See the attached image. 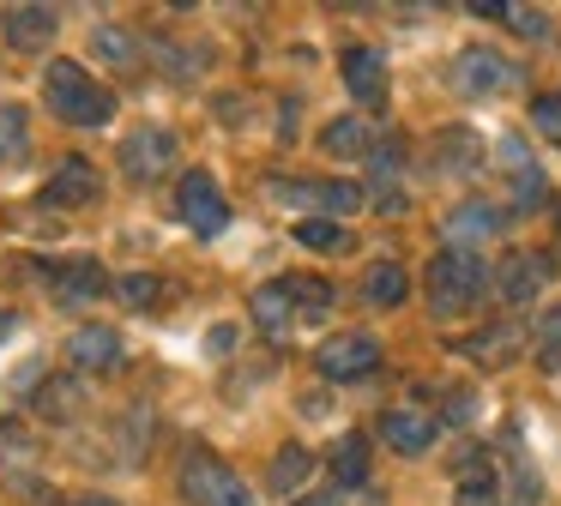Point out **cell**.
Wrapping results in <instances>:
<instances>
[{
	"label": "cell",
	"mask_w": 561,
	"mask_h": 506,
	"mask_svg": "<svg viewBox=\"0 0 561 506\" xmlns=\"http://www.w3.org/2000/svg\"><path fill=\"white\" fill-rule=\"evenodd\" d=\"M43 108H49L61 127H110L115 120V91L91 79L85 60L55 55L49 67H43Z\"/></svg>",
	"instance_id": "1"
},
{
	"label": "cell",
	"mask_w": 561,
	"mask_h": 506,
	"mask_svg": "<svg viewBox=\"0 0 561 506\" xmlns=\"http://www.w3.org/2000/svg\"><path fill=\"white\" fill-rule=\"evenodd\" d=\"M423 284H428L435 320H465V313H477V301L495 289V272H489V260L471 248H440L435 260H428Z\"/></svg>",
	"instance_id": "2"
},
{
	"label": "cell",
	"mask_w": 561,
	"mask_h": 506,
	"mask_svg": "<svg viewBox=\"0 0 561 506\" xmlns=\"http://www.w3.org/2000/svg\"><path fill=\"white\" fill-rule=\"evenodd\" d=\"M266 199L284 205V211H302V217H351L363 211L368 193L356 181H302V175H266Z\"/></svg>",
	"instance_id": "3"
},
{
	"label": "cell",
	"mask_w": 561,
	"mask_h": 506,
	"mask_svg": "<svg viewBox=\"0 0 561 506\" xmlns=\"http://www.w3.org/2000/svg\"><path fill=\"white\" fill-rule=\"evenodd\" d=\"M182 501L187 506H254V488L242 482V470L224 464L218 452H206V446H194V452L182 458Z\"/></svg>",
	"instance_id": "4"
},
{
	"label": "cell",
	"mask_w": 561,
	"mask_h": 506,
	"mask_svg": "<svg viewBox=\"0 0 561 506\" xmlns=\"http://www.w3.org/2000/svg\"><path fill=\"white\" fill-rule=\"evenodd\" d=\"M175 211H182V223L194 229V235H224V229H230V199H224L211 169H187V175L175 181Z\"/></svg>",
	"instance_id": "5"
},
{
	"label": "cell",
	"mask_w": 561,
	"mask_h": 506,
	"mask_svg": "<svg viewBox=\"0 0 561 506\" xmlns=\"http://www.w3.org/2000/svg\"><path fill=\"white\" fill-rule=\"evenodd\" d=\"M170 163H182V139H175V127H163V120H146V127H134L122 139L127 181H158V175H170Z\"/></svg>",
	"instance_id": "6"
},
{
	"label": "cell",
	"mask_w": 561,
	"mask_h": 506,
	"mask_svg": "<svg viewBox=\"0 0 561 506\" xmlns=\"http://www.w3.org/2000/svg\"><path fill=\"white\" fill-rule=\"evenodd\" d=\"M98 199H103V169L79 151H67L61 163L49 169V181H43V205H49V211H85V205H98Z\"/></svg>",
	"instance_id": "7"
},
{
	"label": "cell",
	"mask_w": 561,
	"mask_h": 506,
	"mask_svg": "<svg viewBox=\"0 0 561 506\" xmlns=\"http://www.w3.org/2000/svg\"><path fill=\"white\" fill-rule=\"evenodd\" d=\"M43 284H49V296L61 301V308H98L103 289H110V272H103L98 260H85V253H73V260L43 265Z\"/></svg>",
	"instance_id": "8"
},
{
	"label": "cell",
	"mask_w": 561,
	"mask_h": 506,
	"mask_svg": "<svg viewBox=\"0 0 561 506\" xmlns=\"http://www.w3.org/2000/svg\"><path fill=\"white\" fill-rule=\"evenodd\" d=\"M549 277H556V260H549L543 248H519V253H507V260H501L495 296L507 301V308H531V301L549 289Z\"/></svg>",
	"instance_id": "9"
},
{
	"label": "cell",
	"mask_w": 561,
	"mask_h": 506,
	"mask_svg": "<svg viewBox=\"0 0 561 506\" xmlns=\"http://www.w3.org/2000/svg\"><path fill=\"white\" fill-rule=\"evenodd\" d=\"M314 368H320V380H368V373L380 368V337L375 332H339V337H327L320 344V356H314Z\"/></svg>",
	"instance_id": "10"
},
{
	"label": "cell",
	"mask_w": 561,
	"mask_h": 506,
	"mask_svg": "<svg viewBox=\"0 0 561 506\" xmlns=\"http://www.w3.org/2000/svg\"><path fill=\"white\" fill-rule=\"evenodd\" d=\"M447 84L459 96H495L513 84V60L501 55V48H459L447 67Z\"/></svg>",
	"instance_id": "11"
},
{
	"label": "cell",
	"mask_w": 561,
	"mask_h": 506,
	"mask_svg": "<svg viewBox=\"0 0 561 506\" xmlns=\"http://www.w3.org/2000/svg\"><path fill=\"white\" fill-rule=\"evenodd\" d=\"M507 205H495V199H465V205H453L447 217H440V235H447V248H483V241H495L501 229H507Z\"/></svg>",
	"instance_id": "12"
},
{
	"label": "cell",
	"mask_w": 561,
	"mask_h": 506,
	"mask_svg": "<svg viewBox=\"0 0 561 506\" xmlns=\"http://www.w3.org/2000/svg\"><path fill=\"white\" fill-rule=\"evenodd\" d=\"M67 361H73L79 373H122L127 368V344H122L115 325L85 320V325H73V337H67Z\"/></svg>",
	"instance_id": "13"
},
{
	"label": "cell",
	"mask_w": 561,
	"mask_h": 506,
	"mask_svg": "<svg viewBox=\"0 0 561 506\" xmlns=\"http://www.w3.org/2000/svg\"><path fill=\"white\" fill-rule=\"evenodd\" d=\"M453 501L459 506H501V470L483 446H459L453 452Z\"/></svg>",
	"instance_id": "14"
},
{
	"label": "cell",
	"mask_w": 561,
	"mask_h": 506,
	"mask_svg": "<svg viewBox=\"0 0 561 506\" xmlns=\"http://www.w3.org/2000/svg\"><path fill=\"white\" fill-rule=\"evenodd\" d=\"M339 79H344V91H351V103H363V108L387 103V55H380V48L351 43L339 55Z\"/></svg>",
	"instance_id": "15"
},
{
	"label": "cell",
	"mask_w": 561,
	"mask_h": 506,
	"mask_svg": "<svg viewBox=\"0 0 561 506\" xmlns=\"http://www.w3.org/2000/svg\"><path fill=\"white\" fill-rule=\"evenodd\" d=\"M380 440L399 458H423L428 446L440 440V422L423 416V410H411V404H392V410H380Z\"/></svg>",
	"instance_id": "16"
},
{
	"label": "cell",
	"mask_w": 561,
	"mask_h": 506,
	"mask_svg": "<svg viewBox=\"0 0 561 506\" xmlns=\"http://www.w3.org/2000/svg\"><path fill=\"white\" fill-rule=\"evenodd\" d=\"M55 31H61V12L55 7H7L0 12V36L19 48V55H43V48L55 43Z\"/></svg>",
	"instance_id": "17"
},
{
	"label": "cell",
	"mask_w": 561,
	"mask_h": 506,
	"mask_svg": "<svg viewBox=\"0 0 561 506\" xmlns=\"http://www.w3.org/2000/svg\"><path fill=\"white\" fill-rule=\"evenodd\" d=\"M495 151H501V169H507V181H513V211L543 205L549 199V181H543V169H537V157L525 151V139H513V133H507Z\"/></svg>",
	"instance_id": "18"
},
{
	"label": "cell",
	"mask_w": 561,
	"mask_h": 506,
	"mask_svg": "<svg viewBox=\"0 0 561 506\" xmlns=\"http://www.w3.org/2000/svg\"><path fill=\"white\" fill-rule=\"evenodd\" d=\"M248 313H254V325L272 337V344H284V337L296 332V301H290V289H284V277L260 284L254 296H248Z\"/></svg>",
	"instance_id": "19"
},
{
	"label": "cell",
	"mask_w": 561,
	"mask_h": 506,
	"mask_svg": "<svg viewBox=\"0 0 561 506\" xmlns=\"http://www.w3.org/2000/svg\"><path fill=\"white\" fill-rule=\"evenodd\" d=\"M91 48H98V60L115 67V72L146 67V36H139L134 24H98V31H91Z\"/></svg>",
	"instance_id": "20"
},
{
	"label": "cell",
	"mask_w": 561,
	"mask_h": 506,
	"mask_svg": "<svg viewBox=\"0 0 561 506\" xmlns=\"http://www.w3.org/2000/svg\"><path fill=\"white\" fill-rule=\"evenodd\" d=\"M404 296H411V272H404L399 260H375L363 272V301L368 308H404Z\"/></svg>",
	"instance_id": "21"
},
{
	"label": "cell",
	"mask_w": 561,
	"mask_h": 506,
	"mask_svg": "<svg viewBox=\"0 0 561 506\" xmlns=\"http://www.w3.org/2000/svg\"><path fill=\"white\" fill-rule=\"evenodd\" d=\"M525 344V332L519 325H489V332H477V337H465L459 344V356H471V361H483V368H501V361H513V349Z\"/></svg>",
	"instance_id": "22"
},
{
	"label": "cell",
	"mask_w": 561,
	"mask_h": 506,
	"mask_svg": "<svg viewBox=\"0 0 561 506\" xmlns=\"http://www.w3.org/2000/svg\"><path fill=\"white\" fill-rule=\"evenodd\" d=\"M308 476H314V452H308V446L290 440V446H278V452H272V470H266L272 494H296Z\"/></svg>",
	"instance_id": "23"
},
{
	"label": "cell",
	"mask_w": 561,
	"mask_h": 506,
	"mask_svg": "<svg viewBox=\"0 0 561 506\" xmlns=\"http://www.w3.org/2000/svg\"><path fill=\"white\" fill-rule=\"evenodd\" d=\"M31 157V115L25 103H0V169H19Z\"/></svg>",
	"instance_id": "24"
},
{
	"label": "cell",
	"mask_w": 561,
	"mask_h": 506,
	"mask_svg": "<svg viewBox=\"0 0 561 506\" xmlns=\"http://www.w3.org/2000/svg\"><path fill=\"white\" fill-rule=\"evenodd\" d=\"M320 151L327 157H368L375 151V133H368L363 115H339L327 133H320Z\"/></svg>",
	"instance_id": "25"
},
{
	"label": "cell",
	"mask_w": 561,
	"mask_h": 506,
	"mask_svg": "<svg viewBox=\"0 0 561 506\" xmlns=\"http://www.w3.org/2000/svg\"><path fill=\"white\" fill-rule=\"evenodd\" d=\"M79 404H85V398H79V380H61V373H55V380H43L37 392H31V410H37L43 422H73Z\"/></svg>",
	"instance_id": "26"
},
{
	"label": "cell",
	"mask_w": 561,
	"mask_h": 506,
	"mask_svg": "<svg viewBox=\"0 0 561 506\" xmlns=\"http://www.w3.org/2000/svg\"><path fill=\"white\" fill-rule=\"evenodd\" d=\"M332 482L339 488H363L368 482V434H344L332 446Z\"/></svg>",
	"instance_id": "27"
},
{
	"label": "cell",
	"mask_w": 561,
	"mask_h": 506,
	"mask_svg": "<svg viewBox=\"0 0 561 506\" xmlns=\"http://www.w3.org/2000/svg\"><path fill=\"white\" fill-rule=\"evenodd\" d=\"M284 289H290V301H296V320H327V308H332V284H327V277L296 272V277H284Z\"/></svg>",
	"instance_id": "28"
},
{
	"label": "cell",
	"mask_w": 561,
	"mask_h": 506,
	"mask_svg": "<svg viewBox=\"0 0 561 506\" xmlns=\"http://www.w3.org/2000/svg\"><path fill=\"white\" fill-rule=\"evenodd\" d=\"M302 248H314V253H344L351 248V229L339 223V217H296V229H290Z\"/></svg>",
	"instance_id": "29"
},
{
	"label": "cell",
	"mask_w": 561,
	"mask_h": 506,
	"mask_svg": "<svg viewBox=\"0 0 561 506\" xmlns=\"http://www.w3.org/2000/svg\"><path fill=\"white\" fill-rule=\"evenodd\" d=\"M115 289H122V301H134L139 313L163 301V277H151V272H127V277H115Z\"/></svg>",
	"instance_id": "30"
},
{
	"label": "cell",
	"mask_w": 561,
	"mask_h": 506,
	"mask_svg": "<svg viewBox=\"0 0 561 506\" xmlns=\"http://www.w3.org/2000/svg\"><path fill=\"white\" fill-rule=\"evenodd\" d=\"M31 452H37V434H31L25 422L7 416V422H0V458H7V464H25Z\"/></svg>",
	"instance_id": "31"
},
{
	"label": "cell",
	"mask_w": 561,
	"mask_h": 506,
	"mask_svg": "<svg viewBox=\"0 0 561 506\" xmlns=\"http://www.w3.org/2000/svg\"><path fill=\"white\" fill-rule=\"evenodd\" d=\"M537 361H543L549 373H561V308L543 313V325H537Z\"/></svg>",
	"instance_id": "32"
},
{
	"label": "cell",
	"mask_w": 561,
	"mask_h": 506,
	"mask_svg": "<svg viewBox=\"0 0 561 506\" xmlns=\"http://www.w3.org/2000/svg\"><path fill=\"white\" fill-rule=\"evenodd\" d=\"M531 127L561 139V96H531Z\"/></svg>",
	"instance_id": "33"
},
{
	"label": "cell",
	"mask_w": 561,
	"mask_h": 506,
	"mask_svg": "<svg viewBox=\"0 0 561 506\" xmlns=\"http://www.w3.org/2000/svg\"><path fill=\"white\" fill-rule=\"evenodd\" d=\"M507 24H513L519 36H549V19H543V12H531V7H513Z\"/></svg>",
	"instance_id": "34"
},
{
	"label": "cell",
	"mask_w": 561,
	"mask_h": 506,
	"mask_svg": "<svg viewBox=\"0 0 561 506\" xmlns=\"http://www.w3.org/2000/svg\"><path fill=\"white\" fill-rule=\"evenodd\" d=\"M13 332H19V313H13V308H0V344H7Z\"/></svg>",
	"instance_id": "35"
},
{
	"label": "cell",
	"mask_w": 561,
	"mask_h": 506,
	"mask_svg": "<svg viewBox=\"0 0 561 506\" xmlns=\"http://www.w3.org/2000/svg\"><path fill=\"white\" fill-rule=\"evenodd\" d=\"M296 506H339V488H327V494H308V501H296Z\"/></svg>",
	"instance_id": "36"
},
{
	"label": "cell",
	"mask_w": 561,
	"mask_h": 506,
	"mask_svg": "<svg viewBox=\"0 0 561 506\" xmlns=\"http://www.w3.org/2000/svg\"><path fill=\"white\" fill-rule=\"evenodd\" d=\"M73 506H122V501H110V494H79Z\"/></svg>",
	"instance_id": "37"
}]
</instances>
